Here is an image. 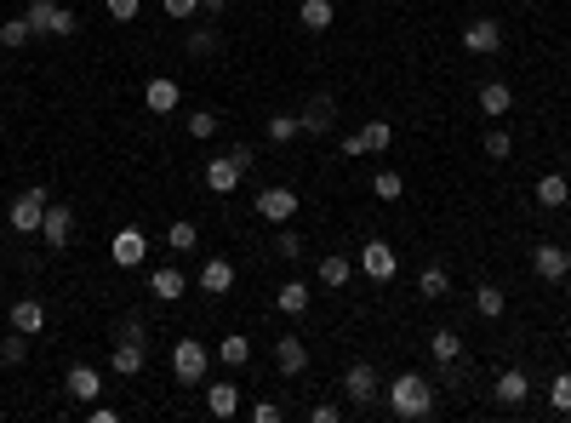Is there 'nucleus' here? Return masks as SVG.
I'll return each mask as SVG.
<instances>
[{"label": "nucleus", "mask_w": 571, "mask_h": 423, "mask_svg": "<svg viewBox=\"0 0 571 423\" xmlns=\"http://www.w3.org/2000/svg\"><path fill=\"white\" fill-rule=\"evenodd\" d=\"M389 412L394 418H429L434 412V384H423V372H400L389 384Z\"/></svg>", "instance_id": "1"}, {"label": "nucleus", "mask_w": 571, "mask_h": 423, "mask_svg": "<svg viewBox=\"0 0 571 423\" xmlns=\"http://www.w3.org/2000/svg\"><path fill=\"white\" fill-rule=\"evenodd\" d=\"M246 172H251V150H246V143H235L229 155H218V160L206 166V189H211V195H235Z\"/></svg>", "instance_id": "2"}, {"label": "nucleus", "mask_w": 571, "mask_h": 423, "mask_svg": "<svg viewBox=\"0 0 571 423\" xmlns=\"http://www.w3.org/2000/svg\"><path fill=\"white\" fill-rule=\"evenodd\" d=\"M29 29L35 35H52V40H69L75 29H80V17L69 12V6H57V0H29Z\"/></svg>", "instance_id": "3"}, {"label": "nucleus", "mask_w": 571, "mask_h": 423, "mask_svg": "<svg viewBox=\"0 0 571 423\" xmlns=\"http://www.w3.org/2000/svg\"><path fill=\"white\" fill-rule=\"evenodd\" d=\"M206 366H211V349L200 344V337H178L172 344V377L178 384H200Z\"/></svg>", "instance_id": "4"}, {"label": "nucleus", "mask_w": 571, "mask_h": 423, "mask_svg": "<svg viewBox=\"0 0 571 423\" xmlns=\"http://www.w3.org/2000/svg\"><path fill=\"white\" fill-rule=\"evenodd\" d=\"M46 206H52L46 189H24V195L12 201V235H40V223H46Z\"/></svg>", "instance_id": "5"}, {"label": "nucleus", "mask_w": 571, "mask_h": 423, "mask_svg": "<svg viewBox=\"0 0 571 423\" xmlns=\"http://www.w3.org/2000/svg\"><path fill=\"white\" fill-rule=\"evenodd\" d=\"M109 366H115L120 377H138V372H143V326H138V321L120 326V344H115V355H109Z\"/></svg>", "instance_id": "6"}, {"label": "nucleus", "mask_w": 571, "mask_h": 423, "mask_svg": "<svg viewBox=\"0 0 571 423\" xmlns=\"http://www.w3.org/2000/svg\"><path fill=\"white\" fill-rule=\"evenodd\" d=\"M532 269H537V281H566L571 274V246H560V241H543V246H532Z\"/></svg>", "instance_id": "7"}, {"label": "nucleus", "mask_w": 571, "mask_h": 423, "mask_svg": "<svg viewBox=\"0 0 571 423\" xmlns=\"http://www.w3.org/2000/svg\"><path fill=\"white\" fill-rule=\"evenodd\" d=\"M497 46H503L497 17H469V24H463V52H469V57H492Z\"/></svg>", "instance_id": "8"}, {"label": "nucleus", "mask_w": 571, "mask_h": 423, "mask_svg": "<svg viewBox=\"0 0 571 423\" xmlns=\"http://www.w3.org/2000/svg\"><path fill=\"white\" fill-rule=\"evenodd\" d=\"M361 269L372 274L377 286H389L394 274H400V258H394V246H389V241H366V246H361Z\"/></svg>", "instance_id": "9"}, {"label": "nucleus", "mask_w": 571, "mask_h": 423, "mask_svg": "<svg viewBox=\"0 0 571 423\" xmlns=\"http://www.w3.org/2000/svg\"><path fill=\"white\" fill-rule=\"evenodd\" d=\"M40 241H46V246H57V252L75 241V206H69V201L46 206V223H40Z\"/></svg>", "instance_id": "10"}, {"label": "nucleus", "mask_w": 571, "mask_h": 423, "mask_svg": "<svg viewBox=\"0 0 571 423\" xmlns=\"http://www.w3.org/2000/svg\"><path fill=\"white\" fill-rule=\"evenodd\" d=\"M251 206H258V218H269V223H291V218H298V195H291V189H280V183L263 189Z\"/></svg>", "instance_id": "11"}, {"label": "nucleus", "mask_w": 571, "mask_h": 423, "mask_svg": "<svg viewBox=\"0 0 571 423\" xmlns=\"http://www.w3.org/2000/svg\"><path fill=\"white\" fill-rule=\"evenodd\" d=\"M109 258L120 269H138L143 258H149V235H143V229H120V235L109 241Z\"/></svg>", "instance_id": "12"}, {"label": "nucleus", "mask_w": 571, "mask_h": 423, "mask_svg": "<svg viewBox=\"0 0 571 423\" xmlns=\"http://www.w3.org/2000/svg\"><path fill=\"white\" fill-rule=\"evenodd\" d=\"M343 395L354 400V407H377V372H372L366 361H354V366L343 372Z\"/></svg>", "instance_id": "13"}, {"label": "nucleus", "mask_w": 571, "mask_h": 423, "mask_svg": "<svg viewBox=\"0 0 571 423\" xmlns=\"http://www.w3.org/2000/svg\"><path fill=\"white\" fill-rule=\"evenodd\" d=\"M178 103H183V92H178V80H166V75H155V80H149V87H143V109H149V115H172V109H178Z\"/></svg>", "instance_id": "14"}, {"label": "nucleus", "mask_w": 571, "mask_h": 423, "mask_svg": "<svg viewBox=\"0 0 571 423\" xmlns=\"http://www.w3.org/2000/svg\"><path fill=\"white\" fill-rule=\"evenodd\" d=\"M200 292H206V298H223V292H235V263H229V258H206V269H200Z\"/></svg>", "instance_id": "15"}, {"label": "nucleus", "mask_w": 571, "mask_h": 423, "mask_svg": "<svg viewBox=\"0 0 571 423\" xmlns=\"http://www.w3.org/2000/svg\"><path fill=\"white\" fill-rule=\"evenodd\" d=\"M274 366H280L286 377H298V372L309 366V349H303V337H291V332H286V337H274Z\"/></svg>", "instance_id": "16"}, {"label": "nucleus", "mask_w": 571, "mask_h": 423, "mask_svg": "<svg viewBox=\"0 0 571 423\" xmlns=\"http://www.w3.org/2000/svg\"><path fill=\"white\" fill-rule=\"evenodd\" d=\"M509 109H515V87H509V80H485V87H480V115L503 120Z\"/></svg>", "instance_id": "17"}, {"label": "nucleus", "mask_w": 571, "mask_h": 423, "mask_svg": "<svg viewBox=\"0 0 571 423\" xmlns=\"http://www.w3.org/2000/svg\"><path fill=\"white\" fill-rule=\"evenodd\" d=\"M63 384H69V395H75V400H87V407H92V400L103 395V372L80 361V366H69V377H63Z\"/></svg>", "instance_id": "18"}, {"label": "nucleus", "mask_w": 571, "mask_h": 423, "mask_svg": "<svg viewBox=\"0 0 571 423\" xmlns=\"http://www.w3.org/2000/svg\"><path fill=\"white\" fill-rule=\"evenodd\" d=\"M6 321H12V332H24V337H35L40 326H46V309H40V298H17V304H12V315H6Z\"/></svg>", "instance_id": "19"}, {"label": "nucleus", "mask_w": 571, "mask_h": 423, "mask_svg": "<svg viewBox=\"0 0 571 423\" xmlns=\"http://www.w3.org/2000/svg\"><path fill=\"white\" fill-rule=\"evenodd\" d=\"M149 292H155V298H160V304H178V298H183V292H189V281H183V269H172V263H166V269H155V274H149Z\"/></svg>", "instance_id": "20"}, {"label": "nucleus", "mask_w": 571, "mask_h": 423, "mask_svg": "<svg viewBox=\"0 0 571 423\" xmlns=\"http://www.w3.org/2000/svg\"><path fill=\"white\" fill-rule=\"evenodd\" d=\"M298 120H303V132L326 138V132H331V120H337V103H331V98H309V109H303Z\"/></svg>", "instance_id": "21"}, {"label": "nucleus", "mask_w": 571, "mask_h": 423, "mask_svg": "<svg viewBox=\"0 0 571 423\" xmlns=\"http://www.w3.org/2000/svg\"><path fill=\"white\" fill-rule=\"evenodd\" d=\"M309 298H314V292H309L303 281H286L280 292H274V309H280V315H286V321H298V315L309 309Z\"/></svg>", "instance_id": "22"}, {"label": "nucleus", "mask_w": 571, "mask_h": 423, "mask_svg": "<svg viewBox=\"0 0 571 423\" xmlns=\"http://www.w3.org/2000/svg\"><path fill=\"white\" fill-rule=\"evenodd\" d=\"M206 412L211 418H235L240 412V384H211L206 389Z\"/></svg>", "instance_id": "23"}, {"label": "nucleus", "mask_w": 571, "mask_h": 423, "mask_svg": "<svg viewBox=\"0 0 571 423\" xmlns=\"http://www.w3.org/2000/svg\"><path fill=\"white\" fill-rule=\"evenodd\" d=\"M298 24H303L309 35H326V29L337 24V12H331V0H303V6H298Z\"/></svg>", "instance_id": "24"}, {"label": "nucleus", "mask_w": 571, "mask_h": 423, "mask_svg": "<svg viewBox=\"0 0 571 423\" xmlns=\"http://www.w3.org/2000/svg\"><path fill=\"white\" fill-rule=\"evenodd\" d=\"M566 201H571V183H566L560 172H543V178H537V206H548V212H560Z\"/></svg>", "instance_id": "25"}, {"label": "nucleus", "mask_w": 571, "mask_h": 423, "mask_svg": "<svg viewBox=\"0 0 571 423\" xmlns=\"http://www.w3.org/2000/svg\"><path fill=\"white\" fill-rule=\"evenodd\" d=\"M525 395H532V377H525L520 366H509V372L497 377V400H503V407H520Z\"/></svg>", "instance_id": "26"}, {"label": "nucleus", "mask_w": 571, "mask_h": 423, "mask_svg": "<svg viewBox=\"0 0 571 423\" xmlns=\"http://www.w3.org/2000/svg\"><path fill=\"white\" fill-rule=\"evenodd\" d=\"M429 355H434V366H446V361H463V337L457 332H429Z\"/></svg>", "instance_id": "27"}, {"label": "nucleus", "mask_w": 571, "mask_h": 423, "mask_svg": "<svg viewBox=\"0 0 571 423\" xmlns=\"http://www.w3.org/2000/svg\"><path fill=\"white\" fill-rule=\"evenodd\" d=\"M417 292H423V298H429V304H434V298H446V292H452V274L440 269V263H429V269L417 274Z\"/></svg>", "instance_id": "28"}, {"label": "nucleus", "mask_w": 571, "mask_h": 423, "mask_svg": "<svg viewBox=\"0 0 571 423\" xmlns=\"http://www.w3.org/2000/svg\"><path fill=\"white\" fill-rule=\"evenodd\" d=\"M314 274H321V286H331V292H337V286H343L349 274H354V263H349V258H337V252H326V258H321V269H314Z\"/></svg>", "instance_id": "29"}, {"label": "nucleus", "mask_w": 571, "mask_h": 423, "mask_svg": "<svg viewBox=\"0 0 571 423\" xmlns=\"http://www.w3.org/2000/svg\"><path fill=\"white\" fill-rule=\"evenodd\" d=\"M474 309L485 315V321H497V315L509 309V298H503V286H492V281H485V286H474Z\"/></svg>", "instance_id": "30"}, {"label": "nucleus", "mask_w": 571, "mask_h": 423, "mask_svg": "<svg viewBox=\"0 0 571 423\" xmlns=\"http://www.w3.org/2000/svg\"><path fill=\"white\" fill-rule=\"evenodd\" d=\"M35 40V29H29V17H6V24H0V46L6 52H17V46H29Z\"/></svg>", "instance_id": "31"}, {"label": "nucleus", "mask_w": 571, "mask_h": 423, "mask_svg": "<svg viewBox=\"0 0 571 423\" xmlns=\"http://www.w3.org/2000/svg\"><path fill=\"white\" fill-rule=\"evenodd\" d=\"M218 361H223V366H246V361H251V337H240V332L223 337V344H218Z\"/></svg>", "instance_id": "32"}, {"label": "nucleus", "mask_w": 571, "mask_h": 423, "mask_svg": "<svg viewBox=\"0 0 571 423\" xmlns=\"http://www.w3.org/2000/svg\"><path fill=\"white\" fill-rule=\"evenodd\" d=\"M361 138H366V150L383 155L389 143H394V126H389V120H366V126H361Z\"/></svg>", "instance_id": "33"}, {"label": "nucleus", "mask_w": 571, "mask_h": 423, "mask_svg": "<svg viewBox=\"0 0 571 423\" xmlns=\"http://www.w3.org/2000/svg\"><path fill=\"white\" fill-rule=\"evenodd\" d=\"M298 132H303L298 115H269V143H291Z\"/></svg>", "instance_id": "34"}, {"label": "nucleus", "mask_w": 571, "mask_h": 423, "mask_svg": "<svg viewBox=\"0 0 571 423\" xmlns=\"http://www.w3.org/2000/svg\"><path fill=\"white\" fill-rule=\"evenodd\" d=\"M372 195L377 201H400V195H406V178H400V172H377L372 178Z\"/></svg>", "instance_id": "35"}, {"label": "nucleus", "mask_w": 571, "mask_h": 423, "mask_svg": "<svg viewBox=\"0 0 571 423\" xmlns=\"http://www.w3.org/2000/svg\"><path fill=\"white\" fill-rule=\"evenodd\" d=\"M548 407H555V412H571V372H555V377H548Z\"/></svg>", "instance_id": "36"}, {"label": "nucleus", "mask_w": 571, "mask_h": 423, "mask_svg": "<svg viewBox=\"0 0 571 423\" xmlns=\"http://www.w3.org/2000/svg\"><path fill=\"white\" fill-rule=\"evenodd\" d=\"M189 138H195V143L218 138V115H211V109H195V115H189Z\"/></svg>", "instance_id": "37"}, {"label": "nucleus", "mask_w": 571, "mask_h": 423, "mask_svg": "<svg viewBox=\"0 0 571 423\" xmlns=\"http://www.w3.org/2000/svg\"><path fill=\"white\" fill-rule=\"evenodd\" d=\"M166 246H172V252H195V223L178 218L172 229H166Z\"/></svg>", "instance_id": "38"}, {"label": "nucleus", "mask_w": 571, "mask_h": 423, "mask_svg": "<svg viewBox=\"0 0 571 423\" xmlns=\"http://www.w3.org/2000/svg\"><path fill=\"white\" fill-rule=\"evenodd\" d=\"M480 150H485V160H509V155H515V138H509V132H485Z\"/></svg>", "instance_id": "39"}, {"label": "nucleus", "mask_w": 571, "mask_h": 423, "mask_svg": "<svg viewBox=\"0 0 571 423\" xmlns=\"http://www.w3.org/2000/svg\"><path fill=\"white\" fill-rule=\"evenodd\" d=\"M218 52V29H189V57H211Z\"/></svg>", "instance_id": "40"}, {"label": "nucleus", "mask_w": 571, "mask_h": 423, "mask_svg": "<svg viewBox=\"0 0 571 423\" xmlns=\"http://www.w3.org/2000/svg\"><path fill=\"white\" fill-rule=\"evenodd\" d=\"M24 355H29V337L24 332H12L6 344H0V361H6V366H24Z\"/></svg>", "instance_id": "41"}, {"label": "nucleus", "mask_w": 571, "mask_h": 423, "mask_svg": "<svg viewBox=\"0 0 571 423\" xmlns=\"http://www.w3.org/2000/svg\"><path fill=\"white\" fill-rule=\"evenodd\" d=\"M274 252H280L286 263H291V258H303V241H298V229H291V223L280 229V235H274Z\"/></svg>", "instance_id": "42"}, {"label": "nucleus", "mask_w": 571, "mask_h": 423, "mask_svg": "<svg viewBox=\"0 0 571 423\" xmlns=\"http://www.w3.org/2000/svg\"><path fill=\"white\" fill-rule=\"evenodd\" d=\"M103 12H109L115 24H132V17L143 12V0H103Z\"/></svg>", "instance_id": "43"}, {"label": "nucleus", "mask_w": 571, "mask_h": 423, "mask_svg": "<svg viewBox=\"0 0 571 423\" xmlns=\"http://www.w3.org/2000/svg\"><path fill=\"white\" fill-rule=\"evenodd\" d=\"M337 155L354 160V155H372V150H366V138H361V132H349V138H337Z\"/></svg>", "instance_id": "44"}, {"label": "nucleus", "mask_w": 571, "mask_h": 423, "mask_svg": "<svg viewBox=\"0 0 571 423\" xmlns=\"http://www.w3.org/2000/svg\"><path fill=\"white\" fill-rule=\"evenodd\" d=\"M160 6H166V17H195L200 0H160Z\"/></svg>", "instance_id": "45"}, {"label": "nucleus", "mask_w": 571, "mask_h": 423, "mask_svg": "<svg viewBox=\"0 0 571 423\" xmlns=\"http://www.w3.org/2000/svg\"><path fill=\"white\" fill-rule=\"evenodd\" d=\"M251 423H280V407H274V400H258V407H251Z\"/></svg>", "instance_id": "46"}, {"label": "nucleus", "mask_w": 571, "mask_h": 423, "mask_svg": "<svg viewBox=\"0 0 571 423\" xmlns=\"http://www.w3.org/2000/svg\"><path fill=\"white\" fill-rule=\"evenodd\" d=\"M115 418H120L115 407H103V400H92V423H115Z\"/></svg>", "instance_id": "47"}, {"label": "nucleus", "mask_w": 571, "mask_h": 423, "mask_svg": "<svg viewBox=\"0 0 571 423\" xmlns=\"http://www.w3.org/2000/svg\"><path fill=\"white\" fill-rule=\"evenodd\" d=\"M309 418H314V423H337V407H331V400H321V407H314Z\"/></svg>", "instance_id": "48"}, {"label": "nucleus", "mask_w": 571, "mask_h": 423, "mask_svg": "<svg viewBox=\"0 0 571 423\" xmlns=\"http://www.w3.org/2000/svg\"><path fill=\"white\" fill-rule=\"evenodd\" d=\"M229 6V0H200V12H223Z\"/></svg>", "instance_id": "49"}, {"label": "nucleus", "mask_w": 571, "mask_h": 423, "mask_svg": "<svg viewBox=\"0 0 571 423\" xmlns=\"http://www.w3.org/2000/svg\"><path fill=\"white\" fill-rule=\"evenodd\" d=\"M560 286H566V298H571V274H566V281H560Z\"/></svg>", "instance_id": "50"}, {"label": "nucleus", "mask_w": 571, "mask_h": 423, "mask_svg": "<svg viewBox=\"0 0 571 423\" xmlns=\"http://www.w3.org/2000/svg\"><path fill=\"white\" fill-rule=\"evenodd\" d=\"M480 6H492V0H480Z\"/></svg>", "instance_id": "51"}, {"label": "nucleus", "mask_w": 571, "mask_h": 423, "mask_svg": "<svg viewBox=\"0 0 571 423\" xmlns=\"http://www.w3.org/2000/svg\"><path fill=\"white\" fill-rule=\"evenodd\" d=\"M566 246H571V241H566Z\"/></svg>", "instance_id": "52"}]
</instances>
